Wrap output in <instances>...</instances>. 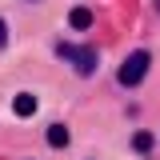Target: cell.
I'll use <instances>...</instances> for the list:
<instances>
[{
	"label": "cell",
	"mask_w": 160,
	"mask_h": 160,
	"mask_svg": "<svg viewBox=\"0 0 160 160\" xmlns=\"http://www.w3.org/2000/svg\"><path fill=\"white\" fill-rule=\"evenodd\" d=\"M148 64H152V56H148V52H132V56L124 60V64H120V84H124V88H136L140 80L148 76Z\"/></svg>",
	"instance_id": "cell-1"
},
{
	"label": "cell",
	"mask_w": 160,
	"mask_h": 160,
	"mask_svg": "<svg viewBox=\"0 0 160 160\" xmlns=\"http://www.w3.org/2000/svg\"><path fill=\"white\" fill-rule=\"evenodd\" d=\"M56 52H60L64 60H72V64H76V72H84V76L96 68V48H72V44H60Z\"/></svg>",
	"instance_id": "cell-2"
},
{
	"label": "cell",
	"mask_w": 160,
	"mask_h": 160,
	"mask_svg": "<svg viewBox=\"0 0 160 160\" xmlns=\"http://www.w3.org/2000/svg\"><path fill=\"white\" fill-rule=\"evenodd\" d=\"M12 112H16V116H32V112H36V96H32V92H20V96L12 100Z\"/></svg>",
	"instance_id": "cell-3"
},
{
	"label": "cell",
	"mask_w": 160,
	"mask_h": 160,
	"mask_svg": "<svg viewBox=\"0 0 160 160\" xmlns=\"http://www.w3.org/2000/svg\"><path fill=\"white\" fill-rule=\"evenodd\" d=\"M48 144H52V148H68V128H64V124H52V128H48Z\"/></svg>",
	"instance_id": "cell-4"
},
{
	"label": "cell",
	"mask_w": 160,
	"mask_h": 160,
	"mask_svg": "<svg viewBox=\"0 0 160 160\" xmlns=\"http://www.w3.org/2000/svg\"><path fill=\"white\" fill-rule=\"evenodd\" d=\"M68 24H72V28H88V24H92V12H88V8H72V12H68Z\"/></svg>",
	"instance_id": "cell-5"
},
{
	"label": "cell",
	"mask_w": 160,
	"mask_h": 160,
	"mask_svg": "<svg viewBox=\"0 0 160 160\" xmlns=\"http://www.w3.org/2000/svg\"><path fill=\"white\" fill-rule=\"evenodd\" d=\"M132 148H136V152H148V148H152V136H148V132H136V136H132Z\"/></svg>",
	"instance_id": "cell-6"
},
{
	"label": "cell",
	"mask_w": 160,
	"mask_h": 160,
	"mask_svg": "<svg viewBox=\"0 0 160 160\" xmlns=\"http://www.w3.org/2000/svg\"><path fill=\"white\" fill-rule=\"evenodd\" d=\"M4 44H8V24L0 20V48H4Z\"/></svg>",
	"instance_id": "cell-7"
},
{
	"label": "cell",
	"mask_w": 160,
	"mask_h": 160,
	"mask_svg": "<svg viewBox=\"0 0 160 160\" xmlns=\"http://www.w3.org/2000/svg\"><path fill=\"white\" fill-rule=\"evenodd\" d=\"M156 8H160V0H156Z\"/></svg>",
	"instance_id": "cell-8"
}]
</instances>
